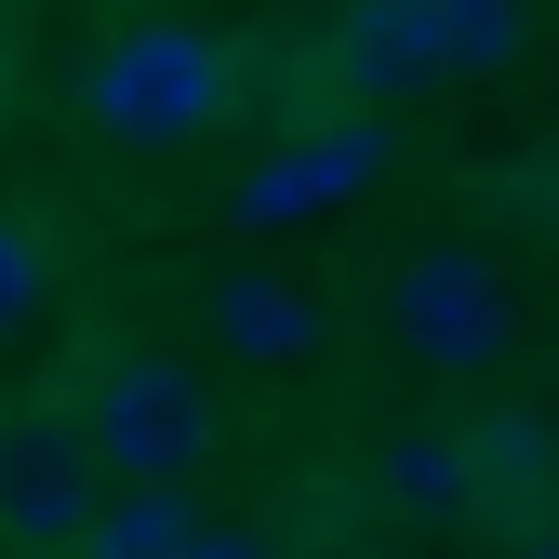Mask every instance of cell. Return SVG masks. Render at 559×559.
<instances>
[{
	"label": "cell",
	"mask_w": 559,
	"mask_h": 559,
	"mask_svg": "<svg viewBox=\"0 0 559 559\" xmlns=\"http://www.w3.org/2000/svg\"><path fill=\"white\" fill-rule=\"evenodd\" d=\"M81 546H107V559H160V546H200V507H187V479H120V507H94Z\"/></svg>",
	"instance_id": "8"
},
{
	"label": "cell",
	"mask_w": 559,
	"mask_h": 559,
	"mask_svg": "<svg viewBox=\"0 0 559 559\" xmlns=\"http://www.w3.org/2000/svg\"><path fill=\"white\" fill-rule=\"evenodd\" d=\"M27 294H40V266H27V240H14V227H0V333L27 320Z\"/></svg>",
	"instance_id": "11"
},
{
	"label": "cell",
	"mask_w": 559,
	"mask_h": 559,
	"mask_svg": "<svg viewBox=\"0 0 559 559\" xmlns=\"http://www.w3.org/2000/svg\"><path fill=\"white\" fill-rule=\"evenodd\" d=\"M386 346H400L413 373H493L507 346H520L507 266L479 253V240H427V253L386 280Z\"/></svg>",
	"instance_id": "2"
},
{
	"label": "cell",
	"mask_w": 559,
	"mask_h": 559,
	"mask_svg": "<svg viewBox=\"0 0 559 559\" xmlns=\"http://www.w3.org/2000/svg\"><path fill=\"white\" fill-rule=\"evenodd\" d=\"M94 453L81 427H0V546H81Z\"/></svg>",
	"instance_id": "4"
},
{
	"label": "cell",
	"mask_w": 559,
	"mask_h": 559,
	"mask_svg": "<svg viewBox=\"0 0 559 559\" xmlns=\"http://www.w3.org/2000/svg\"><path fill=\"white\" fill-rule=\"evenodd\" d=\"M81 453H94V479H200L214 466V400L160 346H107V373L81 400Z\"/></svg>",
	"instance_id": "1"
},
{
	"label": "cell",
	"mask_w": 559,
	"mask_h": 559,
	"mask_svg": "<svg viewBox=\"0 0 559 559\" xmlns=\"http://www.w3.org/2000/svg\"><path fill=\"white\" fill-rule=\"evenodd\" d=\"M214 333H227V360H266V373L320 360V307L294 294V280H227V294H214Z\"/></svg>",
	"instance_id": "6"
},
{
	"label": "cell",
	"mask_w": 559,
	"mask_h": 559,
	"mask_svg": "<svg viewBox=\"0 0 559 559\" xmlns=\"http://www.w3.org/2000/svg\"><path fill=\"white\" fill-rule=\"evenodd\" d=\"M373 493H386L400 520H453V507H466V440H453V427H386V440H373Z\"/></svg>",
	"instance_id": "7"
},
{
	"label": "cell",
	"mask_w": 559,
	"mask_h": 559,
	"mask_svg": "<svg viewBox=\"0 0 559 559\" xmlns=\"http://www.w3.org/2000/svg\"><path fill=\"white\" fill-rule=\"evenodd\" d=\"M333 67H346L360 94H427V81H453L427 0H360V14H346V40H333Z\"/></svg>",
	"instance_id": "5"
},
{
	"label": "cell",
	"mask_w": 559,
	"mask_h": 559,
	"mask_svg": "<svg viewBox=\"0 0 559 559\" xmlns=\"http://www.w3.org/2000/svg\"><path fill=\"white\" fill-rule=\"evenodd\" d=\"M559 479V427L546 413H479L466 427V493H546Z\"/></svg>",
	"instance_id": "9"
},
{
	"label": "cell",
	"mask_w": 559,
	"mask_h": 559,
	"mask_svg": "<svg viewBox=\"0 0 559 559\" xmlns=\"http://www.w3.org/2000/svg\"><path fill=\"white\" fill-rule=\"evenodd\" d=\"M81 107H94L107 147H187V133H214V107H227V53L200 27H120Z\"/></svg>",
	"instance_id": "3"
},
{
	"label": "cell",
	"mask_w": 559,
	"mask_h": 559,
	"mask_svg": "<svg viewBox=\"0 0 559 559\" xmlns=\"http://www.w3.org/2000/svg\"><path fill=\"white\" fill-rule=\"evenodd\" d=\"M427 14H440V67H507L520 53V0H427Z\"/></svg>",
	"instance_id": "10"
}]
</instances>
